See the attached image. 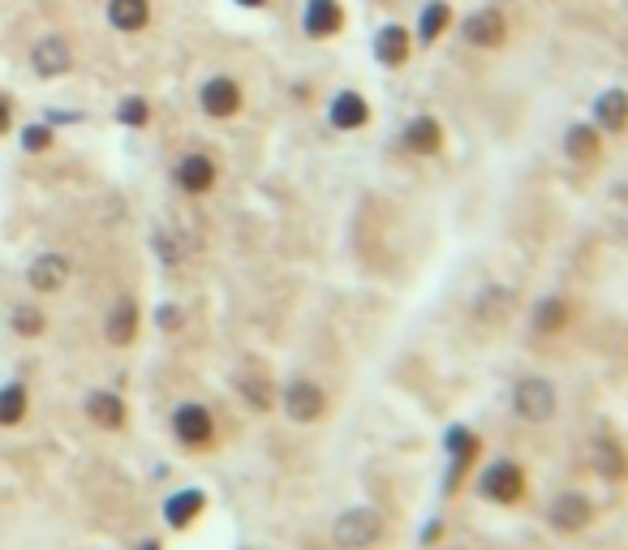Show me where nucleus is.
<instances>
[{"label": "nucleus", "instance_id": "nucleus-21", "mask_svg": "<svg viewBox=\"0 0 628 550\" xmlns=\"http://www.w3.org/2000/svg\"><path fill=\"white\" fill-rule=\"evenodd\" d=\"M590 520V499L585 495H560L551 508V525L555 529H581Z\"/></svg>", "mask_w": 628, "mask_h": 550}, {"label": "nucleus", "instance_id": "nucleus-16", "mask_svg": "<svg viewBox=\"0 0 628 550\" xmlns=\"http://www.w3.org/2000/svg\"><path fill=\"white\" fill-rule=\"evenodd\" d=\"M594 129H607V134L628 129V91L611 86V91H603L594 99Z\"/></svg>", "mask_w": 628, "mask_h": 550}, {"label": "nucleus", "instance_id": "nucleus-18", "mask_svg": "<svg viewBox=\"0 0 628 550\" xmlns=\"http://www.w3.org/2000/svg\"><path fill=\"white\" fill-rule=\"evenodd\" d=\"M82 413H87L95 426H104V430H121L125 426V404H121L117 392H91L87 404H82Z\"/></svg>", "mask_w": 628, "mask_h": 550}, {"label": "nucleus", "instance_id": "nucleus-25", "mask_svg": "<svg viewBox=\"0 0 628 550\" xmlns=\"http://www.w3.org/2000/svg\"><path fill=\"white\" fill-rule=\"evenodd\" d=\"M594 465L598 473H607L611 482H620V477H628V460L616 443H598V452H594Z\"/></svg>", "mask_w": 628, "mask_h": 550}, {"label": "nucleus", "instance_id": "nucleus-3", "mask_svg": "<svg viewBox=\"0 0 628 550\" xmlns=\"http://www.w3.org/2000/svg\"><path fill=\"white\" fill-rule=\"evenodd\" d=\"M512 409L525 422H547V417H555V387L547 379H521L512 392Z\"/></svg>", "mask_w": 628, "mask_h": 550}, {"label": "nucleus", "instance_id": "nucleus-31", "mask_svg": "<svg viewBox=\"0 0 628 550\" xmlns=\"http://www.w3.org/2000/svg\"><path fill=\"white\" fill-rule=\"evenodd\" d=\"M13 125V112H9V99L0 95V134H5V129Z\"/></svg>", "mask_w": 628, "mask_h": 550}, {"label": "nucleus", "instance_id": "nucleus-33", "mask_svg": "<svg viewBox=\"0 0 628 550\" xmlns=\"http://www.w3.org/2000/svg\"><path fill=\"white\" fill-rule=\"evenodd\" d=\"M134 550H160V542H151V538H147V542H138Z\"/></svg>", "mask_w": 628, "mask_h": 550}, {"label": "nucleus", "instance_id": "nucleus-17", "mask_svg": "<svg viewBox=\"0 0 628 550\" xmlns=\"http://www.w3.org/2000/svg\"><path fill=\"white\" fill-rule=\"evenodd\" d=\"M203 508H207V495L190 486V490H177V495L164 503V520H168L173 529H190L194 520L203 516Z\"/></svg>", "mask_w": 628, "mask_h": 550}, {"label": "nucleus", "instance_id": "nucleus-20", "mask_svg": "<svg viewBox=\"0 0 628 550\" xmlns=\"http://www.w3.org/2000/svg\"><path fill=\"white\" fill-rule=\"evenodd\" d=\"M448 22H452V5H448V0H426V5H422V18H418V43H422V48L444 35Z\"/></svg>", "mask_w": 628, "mask_h": 550}, {"label": "nucleus", "instance_id": "nucleus-4", "mask_svg": "<svg viewBox=\"0 0 628 550\" xmlns=\"http://www.w3.org/2000/svg\"><path fill=\"white\" fill-rule=\"evenodd\" d=\"M461 35H465V43H474V48H504L508 22H504V13H499L495 5H482V9H474L465 18Z\"/></svg>", "mask_w": 628, "mask_h": 550}, {"label": "nucleus", "instance_id": "nucleus-28", "mask_svg": "<svg viewBox=\"0 0 628 550\" xmlns=\"http://www.w3.org/2000/svg\"><path fill=\"white\" fill-rule=\"evenodd\" d=\"M22 151H31V155L52 151V125H48V121L26 125V129H22Z\"/></svg>", "mask_w": 628, "mask_h": 550}, {"label": "nucleus", "instance_id": "nucleus-2", "mask_svg": "<svg viewBox=\"0 0 628 550\" xmlns=\"http://www.w3.org/2000/svg\"><path fill=\"white\" fill-rule=\"evenodd\" d=\"M198 108H203V117H211V121L237 117V112H241V86H237V78H228V74L207 78L203 86H198Z\"/></svg>", "mask_w": 628, "mask_h": 550}, {"label": "nucleus", "instance_id": "nucleus-12", "mask_svg": "<svg viewBox=\"0 0 628 550\" xmlns=\"http://www.w3.org/2000/svg\"><path fill=\"white\" fill-rule=\"evenodd\" d=\"M26 284L39 288V293H61L69 284V258L65 254H39L31 267H26Z\"/></svg>", "mask_w": 628, "mask_h": 550}, {"label": "nucleus", "instance_id": "nucleus-14", "mask_svg": "<svg viewBox=\"0 0 628 550\" xmlns=\"http://www.w3.org/2000/svg\"><path fill=\"white\" fill-rule=\"evenodd\" d=\"M108 26L121 35H138L151 26V0H108Z\"/></svg>", "mask_w": 628, "mask_h": 550}, {"label": "nucleus", "instance_id": "nucleus-23", "mask_svg": "<svg viewBox=\"0 0 628 550\" xmlns=\"http://www.w3.org/2000/svg\"><path fill=\"white\" fill-rule=\"evenodd\" d=\"M26 417V387L22 383H9L0 392V426H18Z\"/></svg>", "mask_w": 628, "mask_h": 550}, {"label": "nucleus", "instance_id": "nucleus-27", "mask_svg": "<svg viewBox=\"0 0 628 550\" xmlns=\"http://www.w3.org/2000/svg\"><path fill=\"white\" fill-rule=\"evenodd\" d=\"M117 121L125 125V129H142L151 121V104L142 95H125L121 104H117Z\"/></svg>", "mask_w": 628, "mask_h": 550}, {"label": "nucleus", "instance_id": "nucleus-24", "mask_svg": "<svg viewBox=\"0 0 628 550\" xmlns=\"http://www.w3.org/2000/svg\"><path fill=\"white\" fill-rule=\"evenodd\" d=\"M568 323V301L564 297H547L542 306L534 310V327L538 331H560Z\"/></svg>", "mask_w": 628, "mask_h": 550}, {"label": "nucleus", "instance_id": "nucleus-29", "mask_svg": "<svg viewBox=\"0 0 628 550\" xmlns=\"http://www.w3.org/2000/svg\"><path fill=\"white\" fill-rule=\"evenodd\" d=\"M78 121H82V112H61V108L48 112V125H78Z\"/></svg>", "mask_w": 628, "mask_h": 550}, {"label": "nucleus", "instance_id": "nucleus-10", "mask_svg": "<svg viewBox=\"0 0 628 550\" xmlns=\"http://www.w3.org/2000/svg\"><path fill=\"white\" fill-rule=\"evenodd\" d=\"M327 121H332V129H340V134H353V129H362V125L370 121L366 95H358V91L332 95V104H327Z\"/></svg>", "mask_w": 628, "mask_h": 550}, {"label": "nucleus", "instance_id": "nucleus-13", "mask_svg": "<svg viewBox=\"0 0 628 550\" xmlns=\"http://www.w3.org/2000/svg\"><path fill=\"white\" fill-rule=\"evenodd\" d=\"M409 52H413V43H409V31H405L401 22L379 26V35H375V61L383 69H401L409 61Z\"/></svg>", "mask_w": 628, "mask_h": 550}, {"label": "nucleus", "instance_id": "nucleus-22", "mask_svg": "<svg viewBox=\"0 0 628 550\" xmlns=\"http://www.w3.org/2000/svg\"><path fill=\"white\" fill-rule=\"evenodd\" d=\"M564 151H568V159H577V164H590V159L598 155V129L594 125H573L564 134Z\"/></svg>", "mask_w": 628, "mask_h": 550}, {"label": "nucleus", "instance_id": "nucleus-8", "mask_svg": "<svg viewBox=\"0 0 628 550\" xmlns=\"http://www.w3.org/2000/svg\"><path fill=\"white\" fill-rule=\"evenodd\" d=\"M31 69L39 78H61L74 69V52H69V43L61 35H48L31 48Z\"/></svg>", "mask_w": 628, "mask_h": 550}, {"label": "nucleus", "instance_id": "nucleus-7", "mask_svg": "<svg viewBox=\"0 0 628 550\" xmlns=\"http://www.w3.org/2000/svg\"><path fill=\"white\" fill-rule=\"evenodd\" d=\"M478 486L491 503H512V499H521V490H525V473L512 465V460H495V465L482 473Z\"/></svg>", "mask_w": 628, "mask_h": 550}, {"label": "nucleus", "instance_id": "nucleus-5", "mask_svg": "<svg viewBox=\"0 0 628 550\" xmlns=\"http://www.w3.org/2000/svg\"><path fill=\"white\" fill-rule=\"evenodd\" d=\"M302 31H306V39H332V35H340V31H345V5H340V0H306Z\"/></svg>", "mask_w": 628, "mask_h": 550}, {"label": "nucleus", "instance_id": "nucleus-26", "mask_svg": "<svg viewBox=\"0 0 628 550\" xmlns=\"http://www.w3.org/2000/svg\"><path fill=\"white\" fill-rule=\"evenodd\" d=\"M9 327L18 331V336H44L48 318H44V310H35V306H13Z\"/></svg>", "mask_w": 628, "mask_h": 550}, {"label": "nucleus", "instance_id": "nucleus-15", "mask_svg": "<svg viewBox=\"0 0 628 550\" xmlns=\"http://www.w3.org/2000/svg\"><path fill=\"white\" fill-rule=\"evenodd\" d=\"M104 336H108V344H117V349H130V344H134V336H138V306L130 297H121L117 306L108 310Z\"/></svg>", "mask_w": 628, "mask_h": 550}, {"label": "nucleus", "instance_id": "nucleus-32", "mask_svg": "<svg viewBox=\"0 0 628 550\" xmlns=\"http://www.w3.org/2000/svg\"><path fill=\"white\" fill-rule=\"evenodd\" d=\"M237 5H241V9H263L267 0H237Z\"/></svg>", "mask_w": 628, "mask_h": 550}, {"label": "nucleus", "instance_id": "nucleus-6", "mask_svg": "<svg viewBox=\"0 0 628 550\" xmlns=\"http://www.w3.org/2000/svg\"><path fill=\"white\" fill-rule=\"evenodd\" d=\"M173 181H177V190H185V194H207L211 185H216V164H211V155L190 151V155H181L173 164Z\"/></svg>", "mask_w": 628, "mask_h": 550}, {"label": "nucleus", "instance_id": "nucleus-9", "mask_svg": "<svg viewBox=\"0 0 628 550\" xmlns=\"http://www.w3.org/2000/svg\"><path fill=\"white\" fill-rule=\"evenodd\" d=\"M323 409H327V396L310 379H293L284 387V413L293 422H314V417H323Z\"/></svg>", "mask_w": 628, "mask_h": 550}, {"label": "nucleus", "instance_id": "nucleus-1", "mask_svg": "<svg viewBox=\"0 0 628 550\" xmlns=\"http://www.w3.org/2000/svg\"><path fill=\"white\" fill-rule=\"evenodd\" d=\"M383 538V516L375 508H353L345 516H336L332 525V542L340 550H366Z\"/></svg>", "mask_w": 628, "mask_h": 550}, {"label": "nucleus", "instance_id": "nucleus-30", "mask_svg": "<svg viewBox=\"0 0 628 550\" xmlns=\"http://www.w3.org/2000/svg\"><path fill=\"white\" fill-rule=\"evenodd\" d=\"M160 327H164V331L181 327V310H177V306H160Z\"/></svg>", "mask_w": 628, "mask_h": 550}, {"label": "nucleus", "instance_id": "nucleus-11", "mask_svg": "<svg viewBox=\"0 0 628 550\" xmlns=\"http://www.w3.org/2000/svg\"><path fill=\"white\" fill-rule=\"evenodd\" d=\"M173 434L185 447H203V443H211L216 426H211V413L203 409V404H181V409L173 413Z\"/></svg>", "mask_w": 628, "mask_h": 550}, {"label": "nucleus", "instance_id": "nucleus-19", "mask_svg": "<svg viewBox=\"0 0 628 550\" xmlns=\"http://www.w3.org/2000/svg\"><path fill=\"white\" fill-rule=\"evenodd\" d=\"M405 147L413 155H435L439 147H444V129H439L435 117H413L405 125Z\"/></svg>", "mask_w": 628, "mask_h": 550}]
</instances>
